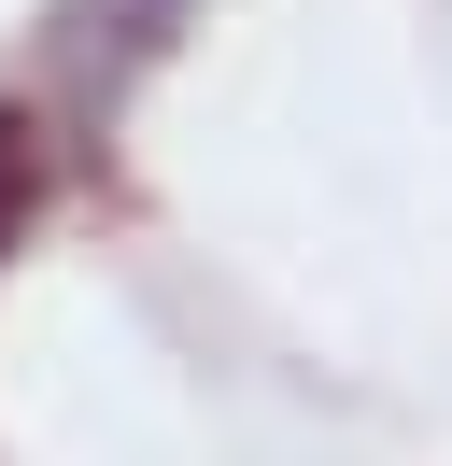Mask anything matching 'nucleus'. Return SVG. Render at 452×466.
<instances>
[{
  "label": "nucleus",
  "mask_w": 452,
  "mask_h": 466,
  "mask_svg": "<svg viewBox=\"0 0 452 466\" xmlns=\"http://www.w3.org/2000/svg\"><path fill=\"white\" fill-rule=\"evenodd\" d=\"M43 198H56V142H43V114H15V99H0V255L43 227Z\"/></svg>",
  "instance_id": "2"
},
{
  "label": "nucleus",
  "mask_w": 452,
  "mask_h": 466,
  "mask_svg": "<svg viewBox=\"0 0 452 466\" xmlns=\"http://www.w3.org/2000/svg\"><path fill=\"white\" fill-rule=\"evenodd\" d=\"M184 15H198V0H71V15H56V43H71V71L113 99V86H128V71L156 57L170 29H184Z\"/></svg>",
  "instance_id": "1"
}]
</instances>
